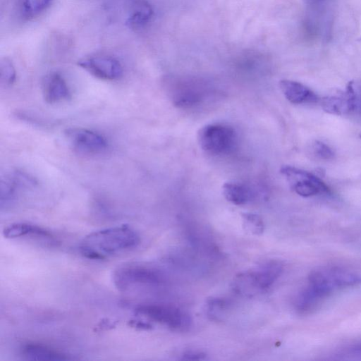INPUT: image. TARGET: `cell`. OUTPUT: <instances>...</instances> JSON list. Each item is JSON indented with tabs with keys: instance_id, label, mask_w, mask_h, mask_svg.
<instances>
[{
	"instance_id": "1",
	"label": "cell",
	"mask_w": 361,
	"mask_h": 361,
	"mask_svg": "<svg viewBox=\"0 0 361 361\" xmlns=\"http://www.w3.org/2000/svg\"><path fill=\"white\" fill-rule=\"evenodd\" d=\"M360 283L361 276L348 269L329 265L317 267L310 271L307 286L296 298V310L309 313L334 292Z\"/></svg>"
},
{
	"instance_id": "2",
	"label": "cell",
	"mask_w": 361,
	"mask_h": 361,
	"mask_svg": "<svg viewBox=\"0 0 361 361\" xmlns=\"http://www.w3.org/2000/svg\"><path fill=\"white\" fill-rule=\"evenodd\" d=\"M140 243L138 233L128 225L92 232L80 244L81 254L89 259H102L135 248Z\"/></svg>"
},
{
	"instance_id": "3",
	"label": "cell",
	"mask_w": 361,
	"mask_h": 361,
	"mask_svg": "<svg viewBox=\"0 0 361 361\" xmlns=\"http://www.w3.org/2000/svg\"><path fill=\"white\" fill-rule=\"evenodd\" d=\"M282 271L283 265L279 262H266L237 275L233 282V288L241 295H255L269 289Z\"/></svg>"
},
{
	"instance_id": "4",
	"label": "cell",
	"mask_w": 361,
	"mask_h": 361,
	"mask_svg": "<svg viewBox=\"0 0 361 361\" xmlns=\"http://www.w3.org/2000/svg\"><path fill=\"white\" fill-rule=\"evenodd\" d=\"M113 281L120 291L133 292L137 288L160 285L164 281V275L156 268L129 263L121 265L114 270Z\"/></svg>"
},
{
	"instance_id": "5",
	"label": "cell",
	"mask_w": 361,
	"mask_h": 361,
	"mask_svg": "<svg viewBox=\"0 0 361 361\" xmlns=\"http://www.w3.org/2000/svg\"><path fill=\"white\" fill-rule=\"evenodd\" d=\"M197 140L200 147L213 155L231 153L236 147L238 136L235 130L226 124H208L200 129Z\"/></svg>"
},
{
	"instance_id": "6",
	"label": "cell",
	"mask_w": 361,
	"mask_h": 361,
	"mask_svg": "<svg viewBox=\"0 0 361 361\" xmlns=\"http://www.w3.org/2000/svg\"><path fill=\"white\" fill-rule=\"evenodd\" d=\"M165 84L169 97L178 107L188 108L197 105L208 94L207 86L195 79L169 78Z\"/></svg>"
},
{
	"instance_id": "7",
	"label": "cell",
	"mask_w": 361,
	"mask_h": 361,
	"mask_svg": "<svg viewBox=\"0 0 361 361\" xmlns=\"http://www.w3.org/2000/svg\"><path fill=\"white\" fill-rule=\"evenodd\" d=\"M135 312L150 321L164 324L175 331H184L191 324L190 315L169 305L145 303L138 305Z\"/></svg>"
},
{
	"instance_id": "8",
	"label": "cell",
	"mask_w": 361,
	"mask_h": 361,
	"mask_svg": "<svg viewBox=\"0 0 361 361\" xmlns=\"http://www.w3.org/2000/svg\"><path fill=\"white\" fill-rule=\"evenodd\" d=\"M281 173L286 177L295 193L304 197L331 192L329 187L311 172L291 166H283Z\"/></svg>"
},
{
	"instance_id": "9",
	"label": "cell",
	"mask_w": 361,
	"mask_h": 361,
	"mask_svg": "<svg viewBox=\"0 0 361 361\" xmlns=\"http://www.w3.org/2000/svg\"><path fill=\"white\" fill-rule=\"evenodd\" d=\"M80 67L93 76L105 80H118L123 75V67L115 58L98 55L85 58L78 62Z\"/></svg>"
},
{
	"instance_id": "10",
	"label": "cell",
	"mask_w": 361,
	"mask_h": 361,
	"mask_svg": "<svg viewBox=\"0 0 361 361\" xmlns=\"http://www.w3.org/2000/svg\"><path fill=\"white\" fill-rule=\"evenodd\" d=\"M66 137L76 149L85 153H99L107 147V141L102 135L82 128H70L65 131Z\"/></svg>"
},
{
	"instance_id": "11",
	"label": "cell",
	"mask_w": 361,
	"mask_h": 361,
	"mask_svg": "<svg viewBox=\"0 0 361 361\" xmlns=\"http://www.w3.org/2000/svg\"><path fill=\"white\" fill-rule=\"evenodd\" d=\"M42 94L44 100L49 104L58 103L71 98V92L65 79L56 72L51 73L44 78Z\"/></svg>"
},
{
	"instance_id": "12",
	"label": "cell",
	"mask_w": 361,
	"mask_h": 361,
	"mask_svg": "<svg viewBox=\"0 0 361 361\" xmlns=\"http://www.w3.org/2000/svg\"><path fill=\"white\" fill-rule=\"evenodd\" d=\"M279 86L286 99L292 104L314 103L319 101L314 92L299 82L282 80Z\"/></svg>"
},
{
	"instance_id": "13",
	"label": "cell",
	"mask_w": 361,
	"mask_h": 361,
	"mask_svg": "<svg viewBox=\"0 0 361 361\" xmlns=\"http://www.w3.org/2000/svg\"><path fill=\"white\" fill-rule=\"evenodd\" d=\"M3 234L5 238L11 239L28 236L40 238L46 242L54 243L55 241L49 231L29 223L12 224L4 229Z\"/></svg>"
},
{
	"instance_id": "14",
	"label": "cell",
	"mask_w": 361,
	"mask_h": 361,
	"mask_svg": "<svg viewBox=\"0 0 361 361\" xmlns=\"http://www.w3.org/2000/svg\"><path fill=\"white\" fill-rule=\"evenodd\" d=\"M22 355L27 360H63L72 357L63 351L39 343H28L21 349Z\"/></svg>"
},
{
	"instance_id": "15",
	"label": "cell",
	"mask_w": 361,
	"mask_h": 361,
	"mask_svg": "<svg viewBox=\"0 0 361 361\" xmlns=\"http://www.w3.org/2000/svg\"><path fill=\"white\" fill-rule=\"evenodd\" d=\"M153 10L146 0H131L126 24L132 29L144 27L151 20Z\"/></svg>"
},
{
	"instance_id": "16",
	"label": "cell",
	"mask_w": 361,
	"mask_h": 361,
	"mask_svg": "<svg viewBox=\"0 0 361 361\" xmlns=\"http://www.w3.org/2000/svg\"><path fill=\"white\" fill-rule=\"evenodd\" d=\"M225 198L235 205H243L253 200L255 195L245 184L236 182L225 183L222 187Z\"/></svg>"
},
{
	"instance_id": "17",
	"label": "cell",
	"mask_w": 361,
	"mask_h": 361,
	"mask_svg": "<svg viewBox=\"0 0 361 361\" xmlns=\"http://www.w3.org/2000/svg\"><path fill=\"white\" fill-rule=\"evenodd\" d=\"M53 0H20V10L23 18L32 19L44 12Z\"/></svg>"
},
{
	"instance_id": "18",
	"label": "cell",
	"mask_w": 361,
	"mask_h": 361,
	"mask_svg": "<svg viewBox=\"0 0 361 361\" xmlns=\"http://www.w3.org/2000/svg\"><path fill=\"white\" fill-rule=\"evenodd\" d=\"M321 106L326 113L335 115H341L347 112V106L343 95L328 96L321 99Z\"/></svg>"
},
{
	"instance_id": "19",
	"label": "cell",
	"mask_w": 361,
	"mask_h": 361,
	"mask_svg": "<svg viewBox=\"0 0 361 361\" xmlns=\"http://www.w3.org/2000/svg\"><path fill=\"white\" fill-rule=\"evenodd\" d=\"M16 73L15 68L7 58L3 59L0 63V80L5 86L12 85L16 81Z\"/></svg>"
},
{
	"instance_id": "20",
	"label": "cell",
	"mask_w": 361,
	"mask_h": 361,
	"mask_svg": "<svg viewBox=\"0 0 361 361\" xmlns=\"http://www.w3.org/2000/svg\"><path fill=\"white\" fill-rule=\"evenodd\" d=\"M243 226L245 230L255 235L261 234L264 228V222L261 217L252 213L243 214Z\"/></svg>"
},
{
	"instance_id": "21",
	"label": "cell",
	"mask_w": 361,
	"mask_h": 361,
	"mask_svg": "<svg viewBox=\"0 0 361 361\" xmlns=\"http://www.w3.org/2000/svg\"><path fill=\"white\" fill-rule=\"evenodd\" d=\"M228 307V302L222 298H212L207 303V314L212 319L221 318Z\"/></svg>"
},
{
	"instance_id": "22",
	"label": "cell",
	"mask_w": 361,
	"mask_h": 361,
	"mask_svg": "<svg viewBox=\"0 0 361 361\" xmlns=\"http://www.w3.org/2000/svg\"><path fill=\"white\" fill-rule=\"evenodd\" d=\"M311 148L313 155L319 159L330 160L334 158V152L327 145L322 142L314 141Z\"/></svg>"
},
{
	"instance_id": "23",
	"label": "cell",
	"mask_w": 361,
	"mask_h": 361,
	"mask_svg": "<svg viewBox=\"0 0 361 361\" xmlns=\"http://www.w3.org/2000/svg\"><path fill=\"white\" fill-rule=\"evenodd\" d=\"M343 97L345 98L347 106V111H350L355 106V93L353 86V82L350 81L346 86Z\"/></svg>"
},
{
	"instance_id": "24",
	"label": "cell",
	"mask_w": 361,
	"mask_h": 361,
	"mask_svg": "<svg viewBox=\"0 0 361 361\" xmlns=\"http://www.w3.org/2000/svg\"><path fill=\"white\" fill-rule=\"evenodd\" d=\"M182 360H202L206 359V354L200 352V351H194V350H190L187 351L181 355Z\"/></svg>"
},
{
	"instance_id": "25",
	"label": "cell",
	"mask_w": 361,
	"mask_h": 361,
	"mask_svg": "<svg viewBox=\"0 0 361 361\" xmlns=\"http://www.w3.org/2000/svg\"><path fill=\"white\" fill-rule=\"evenodd\" d=\"M312 8L318 9L322 6L326 0H308Z\"/></svg>"
},
{
	"instance_id": "26",
	"label": "cell",
	"mask_w": 361,
	"mask_h": 361,
	"mask_svg": "<svg viewBox=\"0 0 361 361\" xmlns=\"http://www.w3.org/2000/svg\"><path fill=\"white\" fill-rule=\"evenodd\" d=\"M359 136H360V137L361 138V132H360V133Z\"/></svg>"
}]
</instances>
